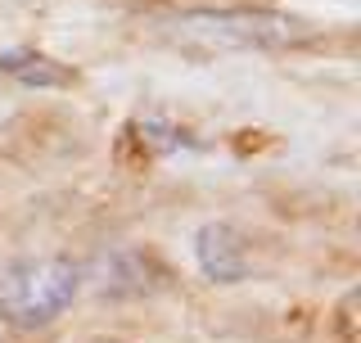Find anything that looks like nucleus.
Listing matches in <instances>:
<instances>
[{
  "instance_id": "1",
  "label": "nucleus",
  "mask_w": 361,
  "mask_h": 343,
  "mask_svg": "<svg viewBox=\"0 0 361 343\" xmlns=\"http://www.w3.org/2000/svg\"><path fill=\"white\" fill-rule=\"evenodd\" d=\"M86 271L63 253L14 258L0 267V325L5 330H45L82 299Z\"/></svg>"
},
{
  "instance_id": "2",
  "label": "nucleus",
  "mask_w": 361,
  "mask_h": 343,
  "mask_svg": "<svg viewBox=\"0 0 361 343\" xmlns=\"http://www.w3.org/2000/svg\"><path fill=\"white\" fill-rule=\"evenodd\" d=\"M185 37L217 41V45H289L307 37V23L289 14H267V9H203V14L176 18Z\"/></svg>"
},
{
  "instance_id": "3",
  "label": "nucleus",
  "mask_w": 361,
  "mask_h": 343,
  "mask_svg": "<svg viewBox=\"0 0 361 343\" xmlns=\"http://www.w3.org/2000/svg\"><path fill=\"white\" fill-rule=\"evenodd\" d=\"M195 262H199L203 276L217 280V284H231V280H244L248 276V248H244V239L235 235L231 226H221V222L203 226V231L195 235Z\"/></svg>"
},
{
  "instance_id": "4",
  "label": "nucleus",
  "mask_w": 361,
  "mask_h": 343,
  "mask_svg": "<svg viewBox=\"0 0 361 343\" xmlns=\"http://www.w3.org/2000/svg\"><path fill=\"white\" fill-rule=\"evenodd\" d=\"M0 68L5 73L23 77V82H41V86H54V82H68V73H59V64L41 59V54H0Z\"/></svg>"
},
{
  "instance_id": "5",
  "label": "nucleus",
  "mask_w": 361,
  "mask_h": 343,
  "mask_svg": "<svg viewBox=\"0 0 361 343\" xmlns=\"http://www.w3.org/2000/svg\"><path fill=\"white\" fill-rule=\"evenodd\" d=\"M104 343H118V339H104Z\"/></svg>"
}]
</instances>
